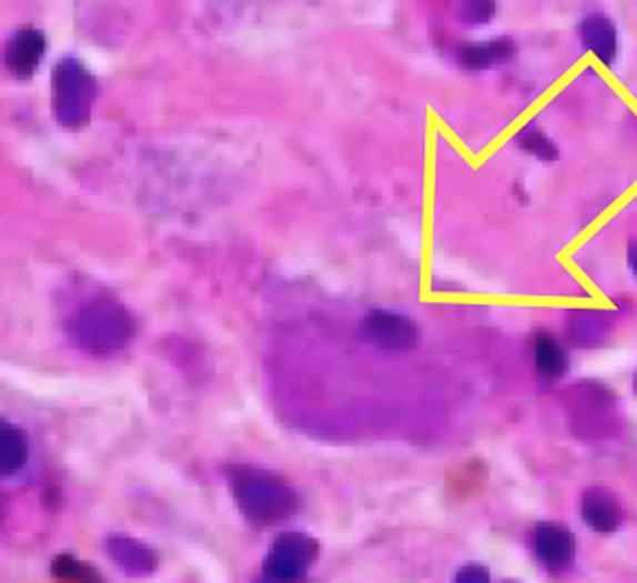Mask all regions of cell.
<instances>
[{
  "instance_id": "1",
  "label": "cell",
  "mask_w": 637,
  "mask_h": 583,
  "mask_svg": "<svg viewBox=\"0 0 637 583\" xmlns=\"http://www.w3.org/2000/svg\"><path fill=\"white\" fill-rule=\"evenodd\" d=\"M228 485L243 517L257 527L286 522L301 504L299 493L284 479L250 465L230 468Z\"/></svg>"
},
{
  "instance_id": "2",
  "label": "cell",
  "mask_w": 637,
  "mask_h": 583,
  "mask_svg": "<svg viewBox=\"0 0 637 583\" xmlns=\"http://www.w3.org/2000/svg\"><path fill=\"white\" fill-rule=\"evenodd\" d=\"M133 333L135 322L131 313L110 296L82 303L67 322V335L73 345L91 356H108L123 350Z\"/></svg>"
},
{
  "instance_id": "3",
  "label": "cell",
  "mask_w": 637,
  "mask_h": 583,
  "mask_svg": "<svg viewBox=\"0 0 637 583\" xmlns=\"http://www.w3.org/2000/svg\"><path fill=\"white\" fill-rule=\"evenodd\" d=\"M97 84L89 69L75 59H63L52 73V112L57 121L80 129L89 123Z\"/></svg>"
},
{
  "instance_id": "4",
  "label": "cell",
  "mask_w": 637,
  "mask_h": 583,
  "mask_svg": "<svg viewBox=\"0 0 637 583\" xmlns=\"http://www.w3.org/2000/svg\"><path fill=\"white\" fill-rule=\"evenodd\" d=\"M569 395V419L574 431L584 440L606 438L618 430L616 400L604 384L582 382Z\"/></svg>"
},
{
  "instance_id": "5",
  "label": "cell",
  "mask_w": 637,
  "mask_h": 583,
  "mask_svg": "<svg viewBox=\"0 0 637 583\" xmlns=\"http://www.w3.org/2000/svg\"><path fill=\"white\" fill-rule=\"evenodd\" d=\"M320 545L307 534L286 532L275 539L262 564V580L296 582L307 575L318 557Z\"/></svg>"
},
{
  "instance_id": "6",
  "label": "cell",
  "mask_w": 637,
  "mask_h": 583,
  "mask_svg": "<svg viewBox=\"0 0 637 583\" xmlns=\"http://www.w3.org/2000/svg\"><path fill=\"white\" fill-rule=\"evenodd\" d=\"M361 333L372 345L391 352H406L418 343L415 322L402 313L386 309L370 311L361 322Z\"/></svg>"
},
{
  "instance_id": "7",
  "label": "cell",
  "mask_w": 637,
  "mask_h": 583,
  "mask_svg": "<svg viewBox=\"0 0 637 583\" xmlns=\"http://www.w3.org/2000/svg\"><path fill=\"white\" fill-rule=\"evenodd\" d=\"M533 547L539 562L552 573H563L574 566L577 550L574 534L560 523H539L533 534Z\"/></svg>"
},
{
  "instance_id": "8",
  "label": "cell",
  "mask_w": 637,
  "mask_h": 583,
  "mask_svg": "<svg viewBox=\"0 0 637 583\" xmlns=\"http://www.w3.org/2000/svg\"><path fill=\"white\" fill-rule=\"evenodd\" d=\"M105 555L131 577H146L151 573L158 571L160 566V555L149 547L146 543L138 541V539H129V536H110L103 543Z\"/></svg>"
},
{
  "instance_id": "9",
  "label": "cell",
  "mask_w": 637,
  "mask_h": 583,
  "mask_svg": "<svg viewBox=\"0 0 637 583\" xmlns=\"http://www.w3.org/2000/svg\"><path fill=\"white\" fill-rule=\"evenodd\" d=\"M46 52V37L43 32L37 29H22L16 32L7 46V69L20 78L27 80L37 71L39 62L43 59Z\"/></svg>"
},
{
  "instance_id": "10",
  "label": "cell",
  "mask_w": 637,
  "mask_h": 583,
  "mask_svg": "<svg viewBox=\"0 0 637 583\" xmlns=\"http://www.w3.org/2000/svg\"><path fill=\"white\" fill-rule=\"evenodd\" d=\"M579 41L586 52L604 64H611L618 57V31L604 13H590L582 20Z\"/></svg>"
},
{
  "instance_id": "11",
  "label": "cell",
  "mask_w": 637,
  "mask_h": 583,
  "mask_svg": "<svg viewBox=\"0 0 637 583\" xmlns=\"http://www.w3.org/2000/svg\"><path fill=\"white\" fill-rule=\"evenodd\" d=\"M614 329V315L597 309H574L567 313V338L579 348L601 345Z\"/></svg>"
},
{
  "instance_id": "12",
  "label": "cell",
  "mask_w": 637,
  "mask_h": 583,
  "mask_svg": "<svg viewBox=\"0 0 637 583\" xmlns=\"http://www.w3.org/2000/svg\"><path fill=\"white\" fill-rule=\"evenodd\" d=\"M582 517L597 534H614L623 523V509L614 493L593 487L582 495Z\"/></svg>"
},
{
  "instance_id": "13",
  "label": "cell",
  "mask_w": 637,
  "mask_h": 583,
  "mask_svg": "<svg viewBox=\"0 0 637 583\" xmlns=\"http://www.w3.org/2000/svg\"><path fill=\"white\" fill-rule=\"evenodd\" d=\"M29 460V438L18 425H0V472L2 476L18 474Z\"/></svg>"
},
{
  "instance_id": "14",
  "label": "cell",
  "mask_w": 637,
  "mask_h": 583,
  "mask_svg": "<svg viewBox=\"0 0 637 583\" xmlns=\"http://www.w3.org/2000/svg\"><path fill=\"white\" fill-rule=\"evenodd\" d=\"M535 368L543 382H558L567 371V354L563 345L547 335L539 333L535 339Z\"/></svg>"
},
{
  "instance_id": "15",
  "label": "cell",
  "mask_w": 637,
  "mask_h": 583,
  "mask_svg": "<svg viewBox=\"0 0 637 583\" xmlns=\"http://www.w3.org/2000/svg\"><path fill=\"white\" fill-rule=\"evenodd\" d=\"M515 46L510 39H496V41H487V43H473L459 50V62L466 69H487L496 62H505L513 57Z\"/></svg>"
},
{
  "instance_id": "16",
  "label": "cell",
  "mask_w": 637,
  "mask_h": 583,
  "mask_svg": "<svg viewBox=\"0 0 637 583\" xmlns=\"http://www.w3.org/2000/svg\"><path fill=\"white\" fill-rule=\"evenodd\" d=\"M50 573L57 582H73V583H84V582H99L101 575L97 573L95 569L84 562V560H78L69 553H61L52 560L50 564Z\"/></svg>"
},
{
  "instance_id": "17",
  "label": "cell",
  "mask_w": 637,
  "mask_h": 583,
  "mask_svg": "<svg viewBox=\"0 0 637 583\" xmlns=\"http://www.w3.org/2000/svg\"><path fill=\"white\" fill-rule=\"evenodd\" d=\"M517 144L526 151V153L535 154L545 161H552L558 157L556 147L549 142V138L542 133L537 127H526L517 133Z\"/></svg>"
},
{
  "instance_id": "18",
  "label": "cell",
  "mask_w": 637,
  "mask_h": 583,
  "mask_svg": "<svg viewBox=\"0 0 637 583\" xmlns=\"http://www.w3.org/2000/svg\"><path fill=\"white\" fill-rule=\"evenodd\" d=\"M459 16L468 24H487L496 16V0H462Z\"/></svg>"
},
{
  "instance_id": "19",
  "label": "cell",
  "mask_w": 637,
  "mask_h": 583,
  "mask_svg": "<svg viewBox=\"0 0 637 583\" xmlns=\"http://www.w3.org/2000/svg\"><path fill=\"white\" fill-rule=\"evenodd\" d=\"M455 582L487 583L489 582V573H487L485 566H481V564H466V566L455 575Z\"/></svg>"
},
{
  "instance_id": "20",
  "label": "cell",
  "mask_w": 637,
  "mask_h": 583,
  "mask_svg": "<svg viewBox=\"0 0 637 583\" xmlns=\"http://www.w3.org/2000/svg\"><path fill=\"white\" fill-rule=\"evenodd\" d=\"M629 262H631V269L636 271L637 275V245H631L629 249Z\"/></svg>"
},
{
  "instance_id": "21",
  "label": "cell",
  "mask_w": 637,
  "mask_h": 583,
  "mask_svg": "<svg viewBox=\"0 0 637 583\" xmlns=\"http://www.w3.org/2000/svg\"><path fill=\"white\" fill-rule=\"evenodd\" d=\"M636 391H637V373H636Z\"/></svg>"
}]
</instances>
